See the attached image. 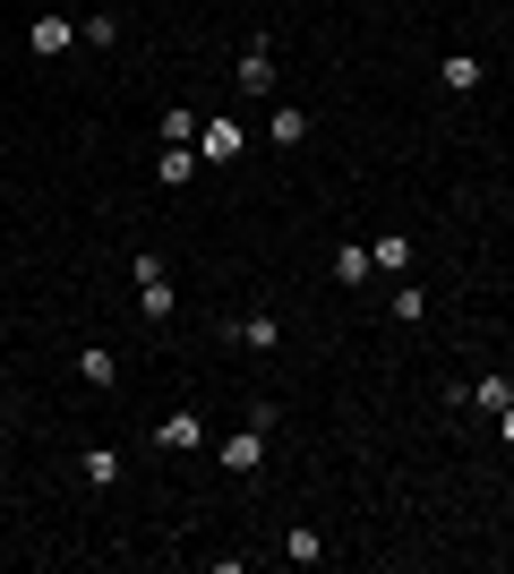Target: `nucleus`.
I'll return each mask as SVG.
<instances>
[{"label":"nucleus","mask_w":514,"mask_h":574,"mask_svg":"<svg viewBox=\"0 0 514 574\" xmlns=\"http://www.w3.org/2000/svg\"><path fill=\"white\" fill-rule=\"evenodd\" d=\"M369 275H378V266H369V240H343V249H335V284H369Z\"/></svg>","instance_id":"nucleus-14"},{"label":"nucleus","mask_w":514,"mask_h":574,"mask_svg":"<svg viewBox=\"0 0 514 574\" xmlns=\"http://www.w3.org/2000/svg\"><path fill=\"white\" fill-rule=\"evenodd\" d=\"M155 447H163V454H197V447H206V420H197V412L155 420Z\"/></svg>","instance_id":"nucleus-5"},{"label":"nucleus","mask_w":514,"mask_h":574,"mask_svg":"<svg viewBox=\"0 0 514 574\" xmlns=\"http://www.w3.org/2000/svg\"><path fill=\"white\" fill-rule=\"evenodd\" d=\"M78 43H86V52H112V43H121V27H112V18H78Z\"/></svg>","instance_id":"nucleus-19"},{"label":"nucleus","mask_w":514,"mask_h":574,"mask_svg":"<svg viewBox=\"0 0 514 574\" xmlns=\"http://www.w3.org/2000/svg\"><path fill=\"white\" fill-rule=\"evenodd\" d=\"M78 480H86V489H112V480H121V454H112V447H86V454H78Z\"/></svg>","instance_id":"nucleus-12"},{"label":"nucleus","mask_w":514,"mask_h":574,"mask_svg":"<svg viewBox=\"0 0 514 574\" xmlns=\"http://www.w3.org/2000/svg\"><path fill=\"white\" fill-rule=\"evenodd\" d=\"M78 378H86V386H121V360H112L103 344H86V351H78Z\"/></svg>","instance_id":"nucleus-15"},{"label":"nucleus","mask_w":514,"mask_h":574,"mask_svg":"<svg viewBox=\"0 0 514 574\" xmlns=\"http://www.w3.org/2000/svg\"><path fill=\"white\" fill-rule=\"evenodd\" d=\"M266 146H309V112H300V103H275V121H266Z\"/></svg>","instance_id":"nucleus-8"},{"label":"nucleus","mask_w":514,"mask_h":574,"mask_svg":"<svg viewBox=\"0 0 514 574\" xmlns=\"http://www.w3.org/2000/svg\"><path fill=\"white\" fill-rule=\"evenodd\" d=\"M369 266H378V275H412V240H403V232H378V240H369Z\"/></svg>","instance_id":"nucleus-9"},{"label":"nucleus","mask_w":514,"mask_h":574,"mask_svg":"<svg viewBox=\"0 0 514 574\" xmlns=\"http://www.w3.org/2000/svg\"><path fill=\"white\" fill-rule=\"evenodd\" d=\"M429 318V291L420 284H394V326H420Z\"/></svg>","instance_id":"nucleus-17"},{"label":"nucleus","mask_w":514,"mask_h":574,"mask_svg":"<svg viewBox=\"0 0 514 574\" xmlns=\"http://www.w3.org/2000/svg\"><path fill=\"white\" fill-rule=\"evenodd\" d=\"M284 557H291V566H318V557H326V541L309 532V523H291V532H284Z\"/></svg>","instance_id":"nucleus-16"},{"label":"nucleus","mask_w":514,"mask_h":574,"mask_svg":"<svg viewBox=\"0 0 514 574\" xmlns=\"http://www.w3.org/2000/svg\"><path fill=\"white\" fill-rule=\"evenodd\" d=\"M27 52H34V61H61V52H78V27H69V18H34Z\"/></svg>","instance_id":"nucleus-4"},{"label":"nucleus","mask_w":514,"mask_h":574,"mask_svg":"<svg viewBox=\"0 0 514 574\" xmlns=\"http://www.w3.org/2000/svg\"><path fill=\"white\" fill-rule=\"evenodd\" d=\"M189 172H197V146H163V163H155L163 189H189Z\"/></svg>","instance_id":"nucleus-13"},{"label":"nucleus","mask_w":514,"mask_h":574,"mask_svg":"<svg viewBox=\"0 0 514 574\" xmlns=\"http://www.w3.org/2000/svg\"><path fill=\"white\" fill-rule=\"evenodd\" d=\"M275 78H284V69H275V43H266V34H257V43H240L232 86H240V95H275Z\"/></svg>","instance_id":"nucleus-2"},{"label":"nucleus","mask_w":514,"mask_h":574,"mask_svg":"<svg viewBox=\"0 0 514 574\" xmlns=\"http://www.w3.org/2000/svg\"><path fill=\"white\" fill-rule=\"evenodd\" d=\"M0 438H9V412H0Z\"/></svg>","instance_id":"nucleus-21"},{"label":"nucleus","mask_w":514,"mask_h":574,"mask_svg":"<svg viewBox=\"0 0 514 574\" xmlns=\"http://www.w3.org/2000/svg\"><path fill=\"white\" fill-rule=\"evenodd\" d=\"M257 463H266V429L249 420V429H232V438H224V472H257Z\"/></svg>","instance_id":"nucleus-7"},{"label":"nucleus","mask_w":514,"mask_h":574,"mask_svg":"<svg viewBox=\"0 0 514 574\" xmlns=\"http://www.w3.org/2000/svg\"><path fill=\"white\" fill-rule=\"evenodd\" d=\"M497 429H506V447H514V403H506V412H497Z\"/></svg>","instance_id":"nucleus-20"},{"label":"nucleus","mask_w":514,"mask_h":574,"mask_svg":"<svg viewBox=\"0 0 514 574\" xmlns=\"http://www.w3.org/2000/svg\"><path fill=\"white\" fill-rule=\"evenodd\" d=\"M481 78H489V69L472 61V52H446V61H438V86H446V95H472Z\"/></svg>","instance_id":"nucleus-10"},{"label":"nucleus","mask_w":514,"mask_h":574,"mask_svg":"<svg viewBox=\"0 0 514 574\" xmlns=\"http://www.w3.org/2000/svg\"><path fill=\"white\" fill-rule=\"evenodd\" d=\"M240 146H249V129L232 121V112H224V121H206V129H197V163H240Z\"/></svg>","instance_id":"nucleus-3"},{"label":"nucleus","mask_w":514,"mask_h":574,"mask_svg":"<svg viewBox=\"0 0 514 574\" xmlns=\"http://www.w3.org/2000/svg\"><path fill=\"white\" fill-rule=\"evenodd\" d=\"M128 275H137V309L163 326V318H172V300H181V291H172V266H163L155 249H137V257H128Z\"/></svg>","instance_id":"nucleus-1"},{"label":"nucleus","mask_w":514,"mask_h":574,"mask_svg":"<svg viewBox=\"0 0 514 574\" xmlns=\"http://www.w3.org/2000/svg\"><path fill=\"white\" fill-rule=\"evenodd\" d=\"M454 403H472V412H506V403H514V378H472V394L454 386Z\"/></svg>","instance_id":"nucleus-11"},{"label":"nucleus","mask_w":514,"mask_h":574,"mask_svg":"<svg viewBox=\"0 0 514 574\" xmlns=\"http://www.w3.org/2000/svg\"><path fill=\"white\" fill-rule=\"evenodd\" d=\"M197 129H206V121H189V103H172V112H163V137H172V146H197Z\"/></svg>","instance_id":"nucleus-18"},{"label":"nucleus","mask_w":514,"mask_h":574,"mask_svg":"<svg viewBox=\"0 0 514 574\" xmlns=\"http://www.w3.org/2000/svg\"><path fill=\"white\" fill-rule=\"evenodd\" d=\"M232 344H240V351H284V318H275V309H257V318L232 326Z\"/></svg>","instance_id":"nucleus-6"}]
</instances>
